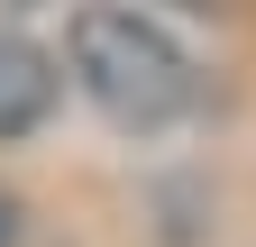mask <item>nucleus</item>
Listing matches in <instances>:
<instances>
[{
	"mask_svg": "<svg viewBox=\"0 0 256 247\" xmlns=\"http://www.w3.org/2000/svg\"><path fill=\"white\" fill-rule=\"evenodd\" d=\"M64 110V64L46 37H28V28H0V146H28Z\"/></svg>",
	"mask_w": 256,
	"mask_h": 247,
	"instance_id": "obj_2",
	"label": "nucleus"
},
{
	"mask_svg": "<svg viewBox=\"0 0 256 247\" xmlns=\"http://www.w3.org/2000/svg\"><path fill=\"white\" fill-rule=\"evenodd\" d=\"M55 64L128 138H156V128H174V119L202 110V55L174 37V18L138 10V0H74Z\"/></svg>",
	"mask_w": 256,
	"mask_h": 247,
	"instance_id": "obj_1",
	"label": "nucleus"
},
{
	"mask_svg": "<svg viewBox=\"0 0 256 247\" xmlns=\"http://www.w3.org/2000/svg\"><path fill=\"white\" fill-rule=\"evenodd\" d=\"M0 247H28V202L0 183Z\"/></svg>",
	"mask_w": 256,
	"mask_h": 247,
	"instance_id": "obj_3",
	"label": "nucleus"
},
{
	"mask_svg": "<svg viewBox=\"0 0 256 247\" xmlns=\"http://www.w3.org/2000/svg\"><path fill=\"white\" fill-rule=\"evenodd\" d=\"M138 10H156V18H165V10L174 18H210V10H229V0H138Z\"/></svg>",
	"mask_w": 256,
	"mask_h": 247,
	"instance_id": "obj_4",
	"label": "nucleus"
},
{
	"mask_svg": "<svg viewBox=\"0 0 256 247\" xmlns=\"http://www.w3.org/2000/svg\"><path fill=\"white\" fill-rule=\"evenodd\" d=\"M0 10H46V0H0Z\"/></svg>",
	"mask_w": 256,
	"mask_h": 247,
	"instance_id": "obj_5",
	"label": "nucleus"
}]
</instances>
